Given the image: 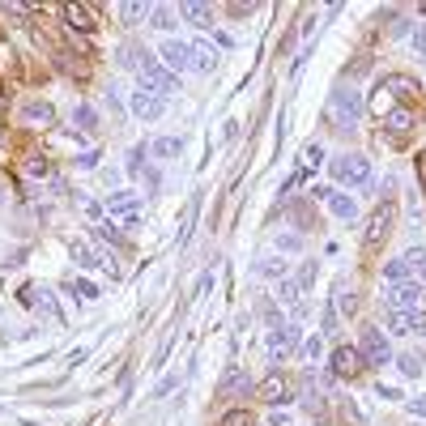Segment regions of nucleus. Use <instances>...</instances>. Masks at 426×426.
<instances>
[{
	"instance_id": "obj_1",
	"label": "nucleus",
	"mask_w": 426,
	"mask_h": 426,
	"mask_svg": "<svg viewBox=\"0 0 426 426\" xmlns=\"http://www.w3.org/2000/svg\"><path fill=\"white\" fill-rule=\"evenodd\" d=\"M358 115H362V98H358V90H333V98H329V107H324V119L329 124H337L341 133H349L358 124Z\"/></svg>"
},
{
	"instance_id": "obj_2",
	"label": "nucleus",
	"mask_w": 426,
	"mask_h": 426,
	"mask_svg": "<svg viewBox=\"0 0 426 426\" xmlns=\"http://www.w3.org/2000/svg\"><path fill=\"white\" fill-rule=\"evenodd\" d=\"M107 209H111V217L119 222L124 231H141V222H145V205H141V196H137V192H115V196H107Z\"/></svg>"
},
{
	"instance_id": "obj_3",
	"label": "nucleus",
	"mask_w": 426,
	"mask_h": 426,
	"mask_svg": "<svg viewBox=\"0 0 426 426\" xmlns=\"http://www.w3.org/2000/svg\"><path fill=\"white\" fill-rule=\"evenodd\" d=\"M137 72H141V90L158 94V98H162V94H180V77H175L171 68H162V64H158L154 56H145Z\"/></svg>"
},
{
	"instance_id": "obj_4",
	"label": "nucleus",
	"mask_w": 426,
	"mask_h": 426,
	"mask_svg": "<svg viewBox=\"0 0 426 426\" xmlns=\"http://www.w3.org/2000/svg\"><path fill=\"white\" fill-rule=\"evenodd\" d=\"M333 180L337 184H354V188H367L371 184V162L362 154H341L333 162Z\"/></svg>"
},
{
	"instance_id": "obj_5",
	"label": "nucleus",
	"mask_w": 426,
	"mask_h": 426,
	"mask_svg": "<svg viewBox=\"0 0 426 426\" xmlns=\"http://www.w3.org/2000/svg\"><path fill=\"white\" fill-rule=\"evenodd\" d=\"M294 345H298V329L294 324H286V320H278L269 329V358L273 362H286L290 354H294Z\"/></svg>"
},
{
	"instance_id": "obj_6",
	"label": "nucleus",
	"mask_w": 426,
	"mask_h": 426,
	"mask_svg": "<svg viewBox=\"0 0 426 426\" xmlns=\"http://www.w3.org/2000/svg\"><path fill=\"white\" fill-rule=\"evenodd\" d=\"M388 226H392V205L384 200V205H375L371 217H367V231H362V243L367 247H380L388 239Z\"/></svg>"
},
{
	"instance_id": "obj_7",
	"label": "nucleus",
	"mask_w": 426,
	"mask_h": 426,
	"mask_svg": "<svg viewBox=\"0 0 426 426\" xmlns=\"http://www.w3.org/2000/svg\"><path fill=\"white\" fill-rule=\"evenodd\" d=\"M362 362H367V358L358 354V345H337L329 367H333V375H337V380H354V375L362 371Z\"/></svg>"
},
{
	"instance_id": "obj_8",
	"label": "nucleus",
	"mask_w": 426,
	"mask_h": 426,
	"mask_svg": "<svg viewBox=\"0 0 426 426\" xmlns=\"http://www.w3.org/2000/svg\"><path fill=\"white\" fill-rule=\"evenodd\" d=\"M358 354H362L367 362H375V367H384V362H388V341H384V333H380V329H362V333H358Z\"/></svg>"
},
{
	"instance_id": "obj_9",
	"label": "nucleus",
	"mask_w": 426,
	"mask_h": 426,
	"mask_svg": "<svg viewBox=\"0 0 426 426\" xmlns=\"http://www.w3.org/2000/svg\"><path fill=\"white\" fill-rule=\"evenodd\" d=\"M388 329L400 333V337H418L426 333V311L414 307V311H388Z\"/></svg>"
},
{
	"instance_id": "obj_10",
	"label": "nucleus",
	"mask_w": 426,
	"mask_h": 426,
	"mask_svg": "<svg viewBox=\"0 0 426 426\" xmlns=\"http://www.w3.org/2000/svg\"><path fill=\"white\" fill-rule=\"evenodd\" d=\"M422 290L418 286H384V307L388 311H414Z\"/></svg>"
},
{
	"instance_id": "obj_11",
	"label": "nucleus",
	"mask_w": 426,
	"mask_h": 426,
	"mask_svg": "<svg viewBox=\"0 0 426 426\" xmlns=\"http://www.w3.org/2000/svg\"><path fill=\"white\" fill-rule=\"evenodd\" d=\"M256 396L269 400V405H282V400L290 396V380H286L282 371H273V375H264V380L256 384Z\"/></svg>"
},
{
	"instance_id": "obj_12",
	"label": "nucleus",
	"mask_w": 426,
	"mask_h": 426,
	"mask_svg": "<svg viewBox=\"0 0 426 426\" xmlns=\"http://www.w3.org/2000/svg\"><path fill=\"white\" fill-rule=\"evenodd\" d=\"M166 111V98H158V94H149V90H137L133 94V115L137 119H145V124H154L158 115Z\"/></svg>"
},
{
	"instance_id": "obj_13",
	"label": "nucleus",
	"mask_w": 426,
	"mask_h": 426,
	"mask_svg": "<svg viewBox=\"0 0 426 426\" xmlns=\"http://www.w3.org/2000/svg\"><path fill=\"white\" fill-rule=\"evenodd\" d=\"M188 56H192V68H196V72H213V68H217V47L205 43V39H188Z\"/></svg>"
},
{
	"instance_id": "obj_14",
	"label": "nucleus",
	"mask_w": 426,
	"mask_h": 426,
	"mask_svg": "<svg viewBox=\"0 0 426 426\" xmlns=\"http://www.w3.org/2000/svg\"><path fill=\"white\" fill-rule=\"evenodd\" d=\"M316 196H320V200H324V205H329V209H333V217H341V222H349V217H354V213H358V205H354V200H349L345 192H337V188H320Z\"/></svg>"
},
{
	"instance_id": "obj_15",
	"label": "nucleus",
	"mask_w": 426,
	"mask_h": 426,
	"mask_svg": "<svg viewBox=\"0 0 426 426\" xmlns=\"http://www.w3.org/2000/svg\"><path fill=\"white\" fill-rule=\"evenodd\" d=\"M171 68H192V56H188V43H180V39H166L162 43V52H158Z\"/></svg>"
},
{
	"instance_id": "obj_16",
	"label": "nucleus",
	"mask_w": 426,
	"mask_h": 426,
	"mask_svg": "<svg viewBox=\"0 0 426 426\" xmlns=\"http://www.w3.org/2000/svg\"><path fill=\"white\" fill-rule=\"evenodd\" d=\"M405 269H409V282L426 294V247H414V252L405 256Z\"/></svg>"
},
{
	"instance_id": "obj_17",
	"label": "nucleus",
	"mask_w": 426,
	"mask_h": 426,
	"mask_svg": "<svg viewBox=\"0 0 426 426\" xmlns=\"http://www.w3.org/2000/svg\"><path fill=\"white\" fill-rule=\"evenodd\" d=\"M180 17L188 21V26H200V30H213V9L209 5H184Z\"/></svg>"
},
{
	"instance_id": "obj_18",
	"label": "nucleus",
	"mask_w": 426,
	"mask_h": 426,
	"mask_svg": "<svg viewBox=\"0 0 426 426\" xmlns=\"http://www.w3.org/2000/svg\"><path fill=\"white\" fill-rule=\"evenodd\" d=\"M175 17H180V9H171V5H149V26H154V30H175Z\"/></svg>"
},
{
	"instance_id": "obj_19",
	"label": "nucleus",
	"mask_w": 426,
	"mask_h": 426,
	"mask_svg": "<svg viewBox=\"0 0 426 426\" xmlns=\"http://www.w3.org/2000/svg\"><path fill=\"white\" fill-rule=\"evenodd\" d=\"M384 128H388V133H409V128H414V111H409V107H392V111L384 115Z\"/></svg>"
},
{
	"instance_id": "obj_20",
	"label": "nucleus",
	"mask_w": 426,
	"mask_h": 426,
	"mask_svg": "<svg viewBox=\"0 0 426 426\" xmlns=\"http://www.w3.org/2000/svg\"><path fill=\"white\" fill-rule=\"evenodd\" d=\"M180 149H184L180 137H154V141H149V154H154V158H180Z\"/></svg>"
},
{
	"instance_id": "obj_21",
	"label": "nucleus",
	"mask_w": 426,
	"mask_h": 426,
	"mask_svg": "<svg viewBox=\"0 0 426 426\" xmlns=\"http://www.w3.org/2000/svg\"><path fill=\"white\" fill-rule=\"evenodd\" d=\"M64 17L72 21V30H81V35H90V30H94V13H90V9H81V5H64Z\"/></svg>"
},
{
	"instance_id": "obj_22",
	"label": "nucleus",
	"mask_w": 426,
	"mask_h": 426,
	"mask_svg": "<svg viewBox=\"0 0 426 426\" xmlns=\"http://www.w3.org/2000/svg\"><path fill=\"white\" fill-rule=\"evenodd\" d=\"M384 286H414L405 260H388V264H384Z\"/></svg>"
},
{
	"instance_id": "obj_23",
	"label": "nucleus",
	"mask_w": 426,
	"mask_h": 426,
	"mask_svg": "<svg viewBox=\"0 0 426 426\" xmlns=\"http://www.w3.org/2000/svg\"><path fill=\"white\" fill-rule=\"evenodd\" d=\"M21 119H30V124H52V103H26V107H21Z\"/></svg>"
},
{
	"instance_id": "obj_24",
	"label": "nucleus",
	"mask_w": 426,
	"mask_h": 426,
	"mask_svg": "<svg viewBox=\"0 0 426 426\" xmlns=\"http://www.w3.org/2000/svg\"><path fill=\"white\" fill-rule=\"evenodd\" d=\"M72 124H77V128H86V133H94V128H98V111H94L90 103H81L77 111H72Z\"/></svg>"
},
{
	"instance_id": "obj_25",
	"label": "nucleus",
	"mask_w": 426,
	"mask_h": 426,
	"mask_svg": "<svg viewBox=\"0 0 426 426\" xmlns=\"http://www.w3.org/2000/svg\"><path fill=\"white\" fill-rule=\"evenodd\" d=\"M388 86H392L396 98H414V94H418V81H414V77H388Z\"/></svg>"
},
{
	"instance_id": "obj_26",
	"label": "nucleus",
	"mask_w": 426,
	"mask_h": 426,
	"mask_svg": "<svg viewBox=\"0 0 426 426\" xmlns=\"http://www.w3.org/2000/svg\"><path fill=\"white\" fill-rule=\"evenodd\" d=\"M422 349H409V354H400V371H405V375H422Z\"/></svg>"
},
{
	"instance_id": "obj_27",
	"label": "nucleus",
	"mask_w": 426,
	"mask_h": 426,
	"mask_svg": "<svg viewBox=\"0 0 426 426\" xmlns=\"http://www.w3.org/2000/svg\"><path fill=\"white\" fill-rule=\"evenodd\" d=\"M260 273H264V278H286V260L269 256V260H260Z\"/></svg>"
},
{
	"instance_id": "obj_28",
	"label": "nucleus",
	"mask_w": 426,
	"mask_h": 426,
	"mask_svg": "<svg viewBox=\"0 0 426 426\" xmlns=\"http://www.w3.org/2000/svg\"><path fill=\"white\" fill-rule=\"evenodd\" d=\"M354 307H358V303H354V290L341 286V290H337V311H341V316H354Z\"/></svg>"
},
{
	"instance_id": "obj_29",
	"label": "nucleus",
	"mask_w": 426,
	"mask_h": 426,
	"mask_svg": "<svg viewBox=\"0 0 426 426\" xmlns=\"http://www.w3.org/2000/svg\"><path fill=\"white\" fill-rule=\"evenodd\" d=\"M115 13H119V21H141V17H149V5H119Z\"/></svg>"
},
{
	"instance_id": "obj_30",
	"label": "nucleus",
	"mask_w": 426,
	"mask_h": 426,
	"mask_svg": "<svg viewBox=\"0 0 426 426\" xmlns=\"http://www.w3.org/2000/svg\"><path fill=\"white\" fill-rule=\"evenodd\" d=\"M68 290H72V294H77V298H81V303H94V298H98V290H94L90 282H77V278H72V282H68Z\"/></svg>"
},
{
	"instance_id": "obj_31",
	"label": "nucleus",
	"mask_w": 426,
	"mask_h": 426,
	"mask_svg": "<svg viewBox=\"0 0 426 426\" xmlns=\"http://www.w3.org/2000/svg\"><path fill=\"white\" fill-rule=\"evenodd\" d=\"M243 388H247V375L243 371H231L226 380H222V392H243Z\"/></svg>"
},
{
	"instance_id": "obj_32",
	"label": "nucleus",
	"mask_w": 426,
	"mask_h": 426,
	"mask_svg": "<svg viewBox=\"0 0 426 426\" xmlns=\"http://www.w3.org/2000/svg\"><path fill=\"white\" fill-rule=\"evenodd\" d=\"M320 158H324V149H320V141H311V145L303 149V171H311V166H320Z\"/></svg>"
},
{
	"instance_id": "obj_33",
	"label": "nucleus",
	"mask_w": 426,
	"mask_h": 426,
	"mask_svg": "<svg viewBox=\"0 0 426 426\" xmlns=\"http://www.w3.org/2000/svg\"><path fill=\"white\" fill-rule=\"evenodd\" d=\"M222 426H252V414H247V409H231L226 418H222Z\"/></svg>"
},
{
	"instance_id": "obj_34",
	"label": "nucleus",
	"mask_w": 426,
	"mask_h": 426,
	"mask_svg": "<svg viewBox=\"0 0 426 426\" xmlns=\"http://www.w3.org/2000/svg\"><path fill=\"white\" fill-rule=\"evenodd\" d=\"M47 171H52V166H47L43 154H30V158H26V175H47Z\"/></svg>"
},
{
	"instance_id": "obj_35",
	"label": "nucleus",
	"mask_w": 426,
	"mask_h": 426,
	"mask_svg": "<svg viewBox=\"0 0 426 426\" xmlns=\"http://www.w3.org/2000/svg\"><path fill=\"white\" fill-rule=\"evenodd\" d=\"M311 278H316V264H303V269H298V278H294V282L307 290V286H311Z\"/></svg>"
},
{
	"instance_id": "obj_36",
	"label": "nucleus",
	"mask_w": 426,
	"mask_h": 426,
	"mask_svg": "<svg viewBox=\"0 0 426 426\" xmlns=\"http://www.w3.org/2000/svg\"><path fill=\"white\" fill-rule=\"evenodd\" d=\"M303 358H307V362H316V358H320V337H311V341L303 345Z\"/></svg>"
},
{
	"instance_id": "obj_37",
	"label": "nucleus",
	"mask_w": 426,
	"mask_h": 426,
	"mask_svg": "<svg viewBox=\"0 0 426 426\" xmlns=\"http://www.w3.org/2000/svg\"><path fill=\"white\" fill-rule=\"evenodd\" d=\"M405 30H409V26H405V17H392V26H388V35H392V39H400V35H405Z\"/></svg>"
},
{
	"instance_id": "obj_38",
	"label": "nucleus",
	"mask_w": 426,
	"mask_h": 426,
	"mask_svg": "<svg viewBox=\"0 0 426 426\" xmlns=\"http://www.w3.org/2000/svg\"><path fill=\"white\" fill-rule=\"evenodd\" d=\"M414 47H418V52L426 56V26H418V30H414Z\"/></svg>"
},
{
	"instance_id": "obj_39",
	"label": "nucleus",
	"mask_w": 426,
	"mask_h": 426,
	"mask_svg": "<svg viewBox=\"0 0 426 426\" xmlns=\"http://www.w3.org/2000/svg\"><path fill=\"white\" fill-rule=\"evenodd\" d=\"M175 384H180V380H175V375H171V380H162V384H158V388H154V396H166V392H171V388H175Z\"/></svg>"
},
{
	"instance_id": "obj_40",
	"label": "nucleus",
	"mask_w": 426,
	"mask_h": 426,
	"mask_svg": "<svg viewBox=\"0 0 426 426\" xmlns=\"http://www.w3.org/2000/svg\"><path fill=\"white\" fill-rule=\"evenodd\" d=\"M94 162H98V149H90V154H81V158H77V166H94Z\"/></svg>"
},
{
	"instance_id": "obj_41",
	"label": "nucleus",
	"mask_w": 426,
	"mask_h": 426,
	"mask_svg": "<svg viewBox=\"0 0 426 426\" xmlns=\"http://www.w3.org/2000/svg\"><path fill=\"white\" fill-rule=\"evenodd\" d=\"M409 409H414V414H426V396H422V400H414Z\"/></svg>"
},
{
	"instance_id": "obj_42",
	"label": "nucleus",
	"mask_w": 426,
	"mask_h": 426,
	"mask_svg": "<svg viewBox=\"0 0 426 426\" xmlns=\"http://www.w3.org/2000/svg\"><path fill=\"white\" fill-rule=\"evenodd\" d=\"M422 13H426V5H422Z\"/></svg>"
},
{
	"instance_id": "obj_43",
	"label": "nucleus",
	"mask_w": 426,
	"mask_h": 426,
	"mask_svg": "<svg viewBox=\"0 0 426 426\" xmlns=\"http://www.w3.org/2000/svg\"><path fill=\"white\" fill-rule=\"evenodd\" d=\"M0 188H5V184H0Z\"/></svg>"
},
{
	"instance_id": "obj_44",
	"label": "nucleus",
	"mask_w": 426,
	"mask_h": 426,
	"mask_svg": "<svg viewBox=\"0 0 426 426\" xmlns=\"http://www.w3.org/2000/svg\"><path fill=\"white\" fill-rule=\"evenodd\" d=\"M0 137H5V133H0Z\"/></svg>"
}]
</instances>
